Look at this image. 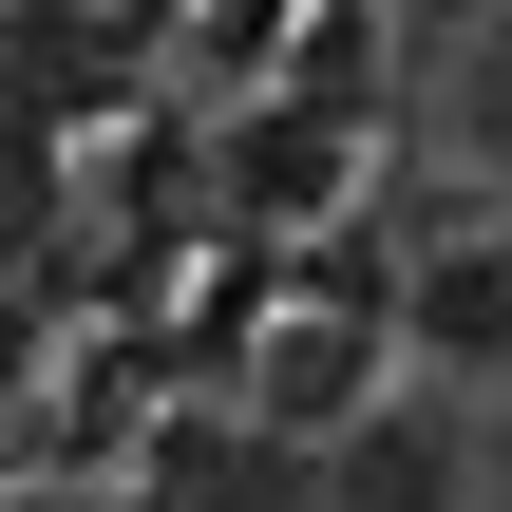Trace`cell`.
Here are the masks:
<instances>
[{
  "label": "cell",
  "mask_w": 512,
  "mask_h": 512,
  "mask_svg": "<svg viewBox=\"0 0 512 512\" xmlns=\"http://www.w3.org/2000/svg\"><path fill=\"white\" fill-rule=\"evenodd\" d=\"M304 512H475V418L437 380H380L304 437Z\"/></svg>",
  "instance_id": "cell-1"
},
{
  "label": "cell",
  "mask_w": 512,
  "mask_h": 512,
  "mask_svg": "<svg viewBox=\"0 0 512 512\" xmlns=\"http://www.w3.org/2000/svg\"><path fill=\"white\" fill-rule=\"evenodd\" d=\"M380 342H399L437 399L512 380V247H494V228H475V247H418V266L380 285Z\"/></svg>",
  "instance_id": "cell-2"
}]
</instances>
